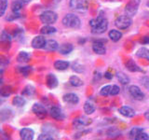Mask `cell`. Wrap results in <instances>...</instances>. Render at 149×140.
I'll use <instances>...</instances> for the list:
<instances>
[{"mask_svg": "<svg viewBox=\"0 0 149 140\" xmlns=\"http://www.w3.org/2000/svg\"><path fill=\"white\" fill-rule=\"evenodd\" d=\"M8 8V0H0V17H2Z\"/></svg>", "mask_w": 149, "mask_h": 140, "instance_id": "obj_37", "label": "cell"}, {"mask_svg": "<svg viewBox=\"0 0 149 140\" xmlns=\"http://www.w3.org/2000/svg\"><path fill=\"white\" fill-rule=\"evenodd\" d=\"M70 8L77 12H85L88 9V2L86 0H70Z\"/></svg>", "mask_w": 149, "mask_h": 140, "instance_id": "obj_5", "label": "cell"}, {"mask_svg": "<svg viewBox=\"0 0 149 140\" xmlns=\"http://www.w3.org/2000/svg\"><path fill=\"white\" fill-rule=\"evenodd\" d=\"M120 92V88L118 85H113L111 88V92H110V95L112 96H115V95H118Z\"/></svg>", "mask_w": 149, "mask_h": 140, "instance_id": "obj_42", "label": "cell"}, {"mask_svg": "<svg viewBox=\"0 0 149 140\" xmlns=\"http://www.w3.org/2000/svg\"><path fill=\"white\" fill-rule=\"evenodd\" d=\"M129 92L135 100L143 101L144 99V93L142 92V90L136 85H130L129 87Z\"/></svg>", "mask_w": 149, "mask_h": 140, "instance_id": "obj_7", "label": "cell"}, {"mask_svg": "<svg viewBox=\"0 0 149 140\" xmlns=\"http://www.w3.org/2000/svg\"><path fill=\"white\" fill-rule=\"evenodd\" d=\"M141 81H142V84L143 85V87L146 89L149 92V77L147 76H144L141 78Z\"/></svg>", "mask_w": 149, "mask_h": 140, "instance_id": "obj_41", "label": "cell"}, {"mask_svg": "<svg viewBox=\"0 0 149 140\" xmlns=\"http://www.w3.org/2000/svg\"><path fill=\"white\" fill-rule=\"evenodd\" d=\"M23 3L22 0H18V1H14L12 4H11V10L14 14H18L19 15V12L20 10L22 8V6H23Z\"/></svg>", "mask_w": 149, "mask_h": 140, "instance_id": "obj_26", "label": "cell"}, {"mask_svg": "<svg viewBox=\"0 0 149 140\" xmlns=\"http://www.w3.org/2000/svg\"><path fill=\"white\" fill-rule=\"evenodd\" d=\"M118 112L122 116L126 117V118H132V117H134L135 114H136L135 110L132 108V107H130L129 106H121L120 108L118 109Z\"/></svg>", "mask_w": 149, "mask_h": 140, "instance_id": "obj_15", "label": "cell"}, {"mask_svg": "<svg viewBox=\"0 0 149 140\" xmlns=\"http://www.w3.org/2000/svg\"><path fill=\"white\" fill-rule=\"evenodd\" d=\"M46 84L49 89H54L58 86L59 81H58V78L57 77L55 76L53 74H49L47 75L46 77Z\"/></svg>", "mask_w": 149, "mask_h": 140, "instance_id": "obj_16", "label": "cell"}, {"mask_svg": "<svg viewBox=\"0 0 149 140\" xmlns=\"http://www.w3.org/2000/svg\"><path fill=\"white\" fill-rule=\"evenodd\" d=\"M132 23V17L128 15H120L115 21V25L120 30H125L129 28Z\"/></svg>", "mask_w": 149, "mask_h": 140, "instance_id": "obj_4", "label": "cell"}, {"mask_svg": "<svg viewBox=\"0 0 149 140\" xmlns=\"http://www.w3.org/2000/svg\"><path fill=\"white\" fill-rule=\"evenodd\" d=\"M104 77H105L107 79H112V78H113V75H112L109 71H106L105 74H104Z\"/></svg>", "mask_w": 149, "mask_h": 140, "instance_id": "obj_45", "label": "cell"}, {"mask_svg": "<svg viewBox=\"0 0 149 140\" xmlns=\"http://www.w3.org/2000/svg\"><path fill=\"white\" fill-rule=\"evenodd\" d=\"M20 137L22 140H34L35 132L31 128H22L20 131Z\"/></svg>", "mask_w": 149, "mask_h": 140, "instance_id": "obj_13", "label": "cell"}, {"mask_svg": "<svg viewBox=\"0 0 149 140\" xmlns=\"http://www.w3.org/2000/svg\"><path fill=\"white\" fill-rule=\"evenodd\" d=\"M83 109H84V112H85V114L91 115L92 113H94V112H95L96 106H95V105L93 104L92 102L87 101L85 104H84V106H83Z\"/></svg>", "mask_w": 149, "mask_h": 140, "instance_id": "obj_20", "label": "cell"}, {"mask_svg": "<svg viewBox=\"0 0 149 140\" xmlns=\"http://www.w3.org/2000/svg\"><path fill=\"white\" fill-rule=\"evenodd\" d=\"M108 36H109V38L112 41L116 42V41H118L121 38L122 34H121V32H119L118 30H111L108 33Z\"/></svg>", "mask_w": 149, "mask_h": 140, "instance_id": "obj_28", "label": "cell"}, {"mask_svg": "<svg viewBox=\"0 0 149 140\" xmlns=\"http://www.w3.org/2000/svg\"><path fill=\"white\" fill-rule=\"evenodd\" d=\"M141 42H142V43H148V42H149V38H148L147 36H144L143 38L141 40Z\"/></svg>", "mask_w": 149, "mask_h": 140, "instance_id": "obj_46", "label": "cell"}, {"mask_svg": "<svg viewBox=\"0 0 149 140\" xmlns=\"http://www.w3.org/2000/svg\"><path fill=\"white\" fill-rule=\"evenodd\" d=\"M11 94V88L9 86H2L0 88V95L3 97H8Z\"/></svg>", "mask_w": 149, "mask_h": 140, "instance_id": "obj_34", "label": "cell"}, {"mask_svg": "<svg viewBox=\"0 0 149 140\" xmlns=\"http://www.w3.org/2000/svg\"><path fill=\"white\" fill-rule=\"evenodd\" d=\"M49 114L56 120H63L65 119V115L63 110L58 106H52L49 110Z\"/></svg>", "mask_w": 149, "mask_h": 140, "instance_id": "obj_10", "label": "cell"}, {"mask_svg": "<svg viewBox=\"0 0 149 140\" xmlns=\"http://www.w3.org/2000/svg\"><path fill=\"white\" fill-rule=\"evenodd\" d=\"M69 65H70L69 62H66V61H62V60H58L54 63V67L57 70H60V71L66 70L69 67Z\"/></svg>", "mask_w": 149, "mask_h": 140, "instance_id": "obj_21", "label": "cell"}, {"mask_svg": "<svg viewBox=\"0 0 149 140\" xmlns=\"http://www.w3.org/2000/svg\"><path fill=\"white\" fill-rule=\"evenodd\" d=\"M46 42L47 40L43 36H36L32 40V47L34 49H44Z\"/></svg>", "mask_w": 149, "mask_h": 140, "instance_id": "obj_12", "label": "cell"}, {"mask_svg": "<svg viewBox=\"0 0 149 140\" xmlns=\"http://www.w3.org/2000/svg\"><path fill=\"white\" fill-rule=\"evenodd\" d=\"M22 1L23 3H24V4H26V3H29V2L31 1V0H22Z\"/></svg>", "mask_w": 149, "mask_h": 140, "instance_id": "obj_48", "label": "cell"}, {"mask_svg": "<svg viewBox=\"0 0 149 140\" xmlns=\"http://www.w3.org/2000/svg\"><path fill=\"white\" fill-rule=\"evenodd\" d=\"M92 120L90 118H87V117H80V118L74 119L73 121V126L77 129H80L83 127H86L91 124Z\"/></svg>", "mask_w": 149, "mask_h": 140, "instance_id": "obj_8", "label": "cell"}, {"mask_svg": "<svg viewBox=\"0 0 149 140\" xmlns=\"http://www.w3.org/2000/svg\"><path fill=\"white\" fill-rule=\"evenodd\" d=\"M147 7H148V8H149V1H148V2H147Z\"/></svg>", "mask_w": 149, "mask_h": 140, "instance_id": "obj_49", "label": "cell"}, {"mask_svg": "<svg viewBox=\"0 0 149 140\" xmlns=\"http://www.w3.org/2000/svg\"><path fill=\"white\" fill-rule=\"evenodd\" d=\"M111 85H105L102 87L101 90H100V95L102 96H107L110 94V92H111Z\"/></svg>", "mask_w": 149, "mask_h": 140, "instance_id": "obj_38", "label": "cell"}, {"mask_svg": "<svg viewBox=\"0 0 149 140\" xmlns=\"http://www.w3.org/2000/svg\"><path fill=\"white\" fill-rule=\"evenodd\" d=\"M136 55L140 58H143V59H146L147 61H149V50L147 48H144V47L140 48L137 50Z\"/></svg>", "mask_w": 149, "mask_h": 140, "instance_id": "obj_29", "label": "cell"}, {"mask_svg": "<svg viewBox=\"0 0 149 140\" xmlns=\"http://www.w3.org/2000/svg\"><path fill=\"white\" fill-rule=\"evenodd\" d=\"M63 102L66 103V104L77 105L79 103V97L74 92H68V93H65L63 96Z\"/></svg>", "mask_w": 149, "mask_h": 140, "instance_id": "obj_11", "label": "cell"}, {"mask_svg": "<svg viewBox=\"0 0 149 140\" xmlns=\"http://www.w3.org/2000/svg\"><path fill=\"white\" fill-rule=\"evenodd\" d=\"M92 50L96 54H100V55H104L106 52V49L104 47V44L100 40H97V41L93 42Z\"/></svg>", "mask_w": 149, "mask_h": 140, "instance_id": "obj_14", "label": "cell"}, {"mask_svg": "<svg viewBox=\"0 0 149 140\" xmlns=\"http://www.w3.org/2000/svg\"><path fill=\"white\" fill-rule=\"evenodd\" d=\"M31 71H32V68L30 66H24V67H21L20 68V72L25 77H27L28 75L30 74Z\"/></svg>", "mask_w": 149, "mask_h": 140, "instance_id": "obj_43", "label": "cell"}, {"mask_svg": "<svg viewBox=\"0 0 149 140\" xmlns=\"http://www.w3.org/2000/svg\"><path fill=\"white\" fill-rule=\"evenodd\" d=\"M12 117V111L10 109L5 108L0 111V121H6L8 120Z\"/></svg>", "mask_w": 149, "mask_h": 140, "instance_id": "obj_23", "label": "cell"}, {"mask_svg": "<svg viewBox=\"0 0 149 140\" xmlns=\"http://www.w3.org/2000/svg\"><path fill=\"white\" fill-rule=\"evenodd\" d=\"M0 40H1L2 42H10V36H9V35L8 34V33L6 32H3L1 34V37H0Z\"/></svg>", "mask_w": 149, "mask_h": 140, "instance_id": "obj_44", "label": "cell"}, {"mask_svg": "<svg viewBox=\"0 0 149 140\" xmlns=\"http://www.w3.org/2000/svg\"><path fill=\"white\" fill-rule=\"evenodd\" d=\"M12 104H13V106H15L17 107H22V106H23L26 104V101H25V99L22 96L16 95L15 97H13Z\"/></svg>", "mask_w": 149, "mask_h": 140, "instance_id": "obj_27", "label": "cell"}, {"mask_svg": "<svg viewBox=\"0 0 149 140\" xmlns=\"http://www.w3.org/2000/svg\"><path fill=\"white\" fill-rule=\"evenodd\" d=\"M0 134H1V131H0Z\"/></svg>", "mask_w": 149, "mask_h": 140, "instance_id": "obj_50", "label": "cell"}, {"mask_svg": "<svg viewBox=\"0 0 149 140\" xmlns=\"http://www.w3.org/2000/svg\"><path fill=\"white\" fill-rule=\"evenodd\" d=\"M40 21L46 25H50L53 24L54 22H57L58 20V15L52 10H46L40 14Z\"/></svg>", "mask_w": 149, "mask_h": 140, "instance_id": "obj_3", "label": "cell"}, {"mask_svg": "<svg viewBox=\"0 0 149 140\" xmlns=\"http://www.w3.org/2000/svg\"><path fill=\"white\" fill-rule=\"evenodd\" d=\"M36 92V89L34 86L32 85H27L23 88V90L22 92V94L24 95V96H32L33 94L35 93Z\"/></svg>", "mask_w": 149, "mask_h": 140, "instance_id": "obj_32", "label": "cell"}, {"mask_svg": "<svg viewBox=\"0 0 149 140\" xmlns=\"http://www.w3.org/2000/svg\"><path fill=\"white\" fill-rule=\"evenodd\" d=\"M105 134L107 136L111 137V138H116V137H118L121 135V132L118 129H116V127H110L109 129H107Z\"/></svg>", "mask_w": 149, "mask_h": 140, "instance_id": "obj_24", "label": "cell"}, {"mask_svg": "<svg viewBox=\"0 0 149 140\" xmlns=\"http://www.w3.org/2000/svg\"><path fill=\"white\" fill-rule=\"evenodd\" d=\"M139 4H140V0H130V1H129V3L126 5L125 8L126 15H128L130 17L134 16L138 10Z\"/></svg>", "mask_w": 149, "mask_h": 140, "instance_id": "obj_6", "label": "cell"}, {"mask_svg": "<svg viewBox=\"0 0 149 140\" xmlns=\"http://www.w3.org/2000/svg\"><path fill=\"white\" fill-rule=\"evenodd\" d=\"M8 64V59L4 55H0V73H3L5 67Z\"/></svg>", "mask_w": 149, "mask_h": 140, "instance_id": "obj_35", "label": "cell"}, {"mask_svg": "<svg viewBox=\"0 0 149 140\" xmlns=\"http://www.w3.org/2000/svg\"><path fill=\"white\" fill-rule=\"evenodd\" d=\"M58 49H59V44L56 40H53V39L47 40L44 50H46L47 51H54V50H57Z\"/></svg>", "mask_w": 149, "mask_h": 140, "instance_id": "obj_18", "label": "cell"}, {"mask_svg": "<svg viewBox=\"0 0 149 140\" xmlns=\"http://www.w3.org/2000/svg\"><path fill=\"white\" fill-rule=\"evenodd\" d=\"M72 69L74 70V72H77V73H83L84 71H85V66H84L83 64H79V63H74L73 65H72Z\"/></svg>", "mask_w": 149, "mask_h": 140, "instance_id": "obj_36", "label": "cell"}, {"mask_svg": "<svg viewBox=\"0 0 149 140\" xmlns=\"http://www.w3.org/2000/svg\"><path fill=\"white\" fill-rule=\"evenodd\" d=\"M125 65H126V67H127V69L130 72H142L141 67H140L138 64H136V63L132 59L128 60L127 62L125 63Z\"/></svg>", "mask_w": 149, "mask_h": 140, "instance_id": "obj_17", "label": "cell"}, {"mask_svg": "<svg viewBox=\"0 0 149 140\" xmlns=\"http://www.w3.org/2000/svg\"><path fill=\"white\" fill-rule=\"evenodd\" d=\"M30 58H31L30 54L28 53V52H26V51H21V52L19 53L18 56H17L18 62H20V63H27V62H29Z\"/></svg>", "mask_w": 149, "mask_h": 140, "instance_id": "obj_30", "label": "cell"}, {"mask_svg": "<svg viewBox=\"0 0 149 140\" xmlns=\"http://www.w3.org/2000/svg\"><path fill=\"white\" fill-rule=\"evenodd\" d=\"M37 140H55V139L50 134L43 133V134H39V136H38V138H37Z\"/></svg>", "mask_w": 149, "mask_h": 140, "instance_id": "obj_39", "label": "cell"}, {"mask_svg": "<svg viewBox=\"0 0 149 140\" xmlns=\"http://www.w3.org/2000/svg\"><path fill=\"white\" fill-rule=\"evenodd\" d=\"M116 77L118 78V80L121 84H123V85H127V84H129V82H130V78L123 72H120V71L116 72Z\"/></svg>", "mask_w": 149, "mask_h": 140, "instance_id": "obj_22", "label": "cell"}, {"mask_svg": "<svg viewBox=\"0 0 149 140\" xmlns=\"http://www.w3.org/2000/svg\"><path fill=\"white\" fill-rule=\"evenodd\" d=\"M63 24L67 28H73L77 29L81 25V21L78 16L74 15L73 13L66 14L63 19Z\"/></svg>", "mask_w": 149, "mask_h": 140, "instance_id": "obj_2", "label": "cell"}, {"mask_svg": "<svg viewBox=\"0 0 149 140\" xmlns=\"http://www.w3.org/2000/svg\"><path fill=\"white\" fill-rule=\"evenodd\" d=\"M32 111L34 112V114L36 115L39 119H44L47 116V114H48V112H47V109L45 108V106L40 105V104H37V103H36V104L33 106Z\"/></svg>", "mask_w": 149, "mask_h": 140, "instance_id": "obj_9", "label": "cell"}, {"mask_svg": "<svg viewBox=\"0 0 149 140\" xmlns=\"http://www.w3.org/2000/svg\"><path fill=\"white\" fill-rule=\"evenodd\" d=\"M90 26L91 27L92 33H94V34H102L107 30L108 21L104 16V13L101 12L97 18L90 21Z\"/></svg>", "mask_w": 149, "mask_h": 140, "instance_id": "obj_1", "label": "cell"}, {"mask_svg": "<svg viewBox=\"0 0 149 140\" xmlns=\"http://www.w3.org/2000/svg\"><path fill=\"white\" fill-rule=\"evenodd\" d=\"M74 50V47L71 43H63L61 46H59V52L63 55H66V54H69L71 51Z\"/></svg>", "mask_w": 149, "mask_h": 140, "instance_id": "obj_19", "label": "cell"}, {"mask_svg": "<svg viewBox=\"0 0 149 140\" xmlns=\"http://www.w3.org/2000/svg\"><path fill=\"white\" fill-rule=\"evenodd\" d=\"M144 117H146V119L149 121V109L146 111V113H144Z\"/></svg>", "mask_w": 149, "mask_h": 140, "instance_id": "obj_47", "label": "cell"}, {"mask_svg": "<svg viewBox=\"0 0 149 140\" xmlns=\"http://www.w3.org/2000/svg\"><path fill=\"white\" fill-rule=\"evenodd\" d=\"M143 128H141V127H133L132 130L130 131V133H129V137L132 139V140H134L135 139V137L137 136V135L141 133V132H143Z\"/></svg>", "mask_w": 149, "mask_h": 140, "instance_id": "obj_33", "label": "cell"}, {"mask_svg": "<svg viewBox=\"0 0 149 140\" xmlns=\"http://www.w3.org/2000/svg\"><path fill=\"white\" fill-rule=\"evenodd\" d=\"M55 32H56L55 27L51 26V25H46V24H45V26L42 27L40 30V33L42 35H51Z\"/></svg>", "mask_w": 149, "mask_h": 140, "instance_id": "obj_31", "label": "cell"}, {"mask_svg": "<svg viewBox=\"0 0 149 140\" xmlns=\"http://www.w3.org/2000/svg\"><path fill=\"white\" fill-rule=\"evenodd\" d=\"M134 140H149V135L144 131H143V132H141L135 137Z\"/></svg>", "mask_w": 149, "mask_h": 140, "instance_id": "obj_40", "label": "cell"}, {"mask_svg": "<svg viewBox=\"0 0 149 140\" xmlns=\"http://www.w3.org/2000/svg\"><path fill=\"white\" fill-rule=\"evenodd\" d=\"M69 83L71 84L73 87H80L84 84L83 80L78 76H71L70 77Z\"/></svg>", "mask_w": 149, "mask_h": 140, "instance_id": "obj_25", "label": "cell"}]
</instances>
